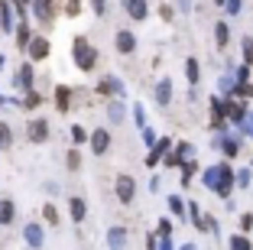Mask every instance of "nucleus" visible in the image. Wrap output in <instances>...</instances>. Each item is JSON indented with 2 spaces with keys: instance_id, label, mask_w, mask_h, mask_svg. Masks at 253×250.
Here are the masks:
<instances>
[{
  "instance_id": "nucleus-1",
  "label": "nucleus",
  "mask_w": 253,
  "mask_h": 250,
  "mask_svg": "<svg viewBox=\"0 0 253 250\" xmlns=\"http://www.w3.org/2000/svg\"><path fill=\"white\" fill-rule=\"evenodd\" d=\"M72 62H75V68H78V72H84V75L97 65V49L91 46L88 36H75L72 39Z\"/></svg>"
},
{
  "instance_id": "nucleus-2",
  "label": "nucleus",
  "mask_w": 253,
  "mask_h": 250,
  "mask_svg": "<svg viewBox=\"0 0 253 250\" xmlns=\"http://www.w3.org/2000/svg\"><path fill=\"white\" fill-rule=\"evenodd\" d=\"M114 195H117L120 205H133V199H136V179L126 176V172H120L117 182H114Z\"/></svg>"
},
{
  "instance_id": "nucleus-3",
  "label": "nucleus",
  "mask_w": 253,
  "mask_h": 250,
  "mask_svg": "<svg viewBox=\"0 0 253 250\" xmlns=\"http://www.w3.org/2000/svg\"><path fill=\"white\" fill-rule=\"evenodd\" d=\"M234 185H237V172H234L231 166H227V162H221V182H217L214 195H217V199H227V201H231Z\"/></svg>"
},
{
  "instance_id": "nucleus-4",
  "label": "nucleus",
  "mask_w": 253,
  "mask_h": 250,
  "mask_svg": "<svg viewBox=\"0 0 253 250\" xmlns=\"http://www.w3.org/2000/svg\"><path fill=\"white\" fill-rule=\"evenodd\" d=\"M211 143H214V147L221 150V153L227 156V159L240 156V137H237V133H217V137H214Z\"/></svg>"
},
{
  "instance_id": "nucleus-5",
  "label": "nucleus",
  "mask_w": 253,
  "mask_h": 250,
  "mask_svg": "<svg viewBox=\"0 0 253 250\" xmlns=\"http://www.w3.org/2000/svg\"><path fill=\"white\" fill-rule=\"evenodd\" d=\"M136 46H140V39H136L133 30H117V36H114V49H117L120 55H133Z\"/></svg>"
},
{
  "instance_id": "nucleus-6",
  "label": "nucleus",
  "mask_w": 253,
  "mask_h": 250,
  "mask_svg": "<svg viewBox=\"0 0 253 250\" xmlns=\"http://www.w3.org/2000/svg\"><path fill=\"white\" fill-rule=\"evenodd\" d=\"M33 13L42 26H52L55 23V0H33Z\"/></svg>"
},
{
  "instance_id": "nucleus-7",
  "label": "nucleus",
  "mask_w": 253,
  "mask_h": 250,
  "mask_svg": "<svg viewBox=\"0 0 253 250\" xmlns=\"http://www.w3.org/2000/svg\"><path fill=\"white\" fill-rule=\"evenodd\" d=\"M88 143H91V153L94 156H107V150H111V130L107 127H97Z\"/></svg>"
},
{
  "instance_id": "nucleus-8",
  "label": "nucleus",
  "mask_w": 253,
  "mask_h": 250,
  "mask_svg": "<svg viewBox=\"0 0 253 250\" xmlns=\"http://www.w3.org/2000/svg\"><path fill=\"white\" fill-rule=\"evenodd\" d=\"M23 241L30 244L33 250H39V247L45 244V231H42V224H39V221H30V224L23 228Z\"/></svg>"
},
{
  "instance_id": "nucleus-9",
  "label": "nucleus",
  "mask_w": 253,
  "mask_h": 250,
  "mask_svg": "<svg viewBox=\"0 0 253 250\" xmlns=\"http://www.w3.org/2000/svg\"><path fill=\"white\" fill-rule=\"evenodd\" d=\"M26 137H30V143H45L49 140V120H42V117L30 120L26 124Z\"/></svg>"
},
{
  "instance_id": "nucleus-10",
  "label": "nucleus",
  "mask_w": 253,
  "mask_h": 250,
  "mask_svg": "<svg viewBox=\"0 0 253 250\" xmlns=\"http://www.w3.org/2000/svg\"><path fill=\"white\" fill-rule=\"evenodd\" d=\"M26 52H30L33 62H45V59H49V52H52V46H49V39H45V36H33Z\"/></svg>"
},
{
  "instance_id": "nucleus-11",
  "label": "nucleus",
  "mask_w": 253,
  "mask_h": 250,
  "mask_svg": "<svg viewBox=\"0 0 253 250\" xmlns=\"http://www.w3.org/2000/svg\"><path fill=\"white\" fill-rule=\"evenodd\" d=\"M120 3H124L126 16H130L133 23H143L149 16V3H146V0H120Z\"/></svg>"
},
{
  "instance_id": "nucleus-12",
  "label": "nucleus",
  "mask_w": 253,
  "mask_h": 250,
  "mask_svg": "<svg viewBox=\"0 0 253 250\" xmlns=\"http://www.w3.org/2000/svg\"><path fill=\"white\" fill-rule=\"evenodd\" d=\"M247 114H250V110H247V101H240V98H227V120H231L234 127L244 124Z\"/></svg>"
},
{
  "instance_id": "nucleus-13",
  "label": "nucleus",
  "mask_w": 253,
  "mask_h": 250,
  "mask_svg": "<svg viewBox=\"0 0 253 250\" xmlns=\"http://www.w3.org/2000/svg\"><path fill=\"white\" fill-rule=\"evenodd\" d=\"M16 26H20V23L13 20V3H10V0H0V30L13 33Z\"/></svg>"
},
{
  "instance_id": "nucleus-14",
  "label": "nucleus",
  "mask_w": 253,
  "mask_h": 250,
  "mask_svg": "<svg viewBox=\"0 0 253 250\" xmlns=\"http://www.w3.org/2000/svg\"><path fill=\"white\" fill-rule=\"evenodd\" d=\"M153 98H156L159 107H169V104H172V78H159V81H156V91H153Z\"/></svg>"
},
{
  "instance_id": "nucleus-15",
  "label": "nucleus",
  "mask_w": 253,
  "mask_h": 250,
  "mask_svg": "<svg viewBox=\"0 0 253 250\" xmlns=\"http://www.w3.org/2000/svg\"><path fill=\"white\" fill-rule=\"evenodd\" d=\"M97 95H104V98H124V85H120V78L107 75V78L97 85Z\"/></svg>"
},
{
  "instance_id": "nucleus-16",
  "label": "nucleus",
  "mask_w": 253,
  "mask_h": 250,
  "mask_svg": "<svg viewBox=\"0 0 253 250\" xmlns=\"http://www.w3.org/2000/svg\"><path fill=\"white\" fill-rule=\"evenodd\" d=\"M166 153H172V140H169V137L156 140V147L149 150V156H146V166H156L159 159H166Z\"/></svg>"
},
{
  "instance_id": "nucleus-17",
  "label": "nucleus",
  "mask_w": 253,
  "mask_h": 250,
  "mask_svg": "<svg viewBox=\"0 0 253 250\" xmlns=\"http://www.w3.org/2000/svg\"><path fill=\"white\" fill-rule=\"evenodd\" d=\"M68 214H72L75 224H82V221L88 218V205H84L82 195H72V199H68Z\"/></svg>"
},
{
  "instance_id": "nucleus-18",
  "label": "nucleus",
  "mask_w": 253,
  "mask_h": 250,
  "mask_svg": "<svg viewBox=\"0 0 253 250\" xmlns=\"http://www.w3.org/2000/svg\"><path fill=\"white\" fill-rule=\"evenodd\" d=\"M107 247L111 250H126V228H120V224L107 228Z\"/></svg>"
},
{
  "instance_id": "nucleus-19",
  "label": "nucleus",
  "mask_w": 253,
  "mask_h": 250,
  "mask_svg": "<svg viewBox=\"0 0 253 250\" xmlns=\"http://www.w3.org/2000/svg\"><path fill=\"white\" fill-rule=\"evenodd\" d=\"M227 43H231V23L217 20L214 23V46H217V49H227Z\"/></svg>"
},
{
  "instance_id": "nucleus-20",
  "label": "nucleus",
  "mask_w": 253,
  "mask_h": 250,
  "mask_svg": "<svg viewBox=\"0 0 253 250\" xmlns=\"http://www.w3.org/2000/svg\"><path fill=\"white\" fill-rule=\"evenodd\" d=\"M72 95L75 91L68 88V85H55V107H59V114H65V110L72 107Z\"/></svg>"
},
{
  "instance_id": "nucleus-21",
  "label": "nucleus",
  "mask_w": 253,
  "mask_h": 250,
  "mask_svg": "<svg viewBox=\"0 0 253 250\" xmlns=\"http://www.w3.org/2000/svg\"><path fill=\"white\" fill-rule=\"evenodd\" d=\"M33 81H36V68H33V62H26V65L20 68V75H16V85L26 91H33Z\"/></svg>"
},
{
  "instance_id": "nucleus-22",
  "label": "nucleus",
  "mask_w": 253,
  "mask_h": 250,
  "mask_svg": "<svg viewBox=\"0 0 253 250\" xmlns=\"http://www.w3.org/2000/svg\"><path fill=\"white\" fill-rule=\"evenodd\" d=\"M201 182H205V189L214 192V189H217V182H221V162H217V166H208V169L201 172Z\"/></svg>"
},
{
  "instance_id": "nucleus-23",
  "label": "nucleus",
  "mask_w": 253,
  "mask_h": 250,
  "mask_svg": "<svg viewBox=\"0 0 253 250\" xmlns=\"http://www.w3.org/2000/svg\"><path fill=\"white\" fill-rule=\"evenodd\" d=\"M30 20H26V16H20V26H16V46H20V49H30Z\"/></svg>"
},
{
  "instance_id": "nucleus-24",
  "label": "nucleus",
  "mask_w": 253,
  "mask_h": 250,
  "mask_svg": "<svg viewBox=\"0 0 253 250\" xmlns=\"http://www.w3.org/2000/svg\"><path fill=\"white\" fill-rule=\"evenodd\" d=\"M42 221L49 224V228H59V224H62V214H59V208H55L52 201H45V205H42Z\"/></svg>"
},
{
  "instance_id": "nucleus-25",
  "label": "nucleus",
  "mask_w": 253,
  "mask_h": 250,
  "mask_svg": "<svg viewBox=\"0 0 253 250\" xmlns=\"http://www.w3.org/2000/svg\"><path fill=\"white\" fill-rule=\"evenodd\" d=\"M13 218H16L13 199H0V224H13Z\"/></svg>"
},
{
  "instance_id": "nucleus-26",
  "label": "nucleus",
  "mask_w": 253,
  "mask_h": 250,
  "mask_svg": "<svg viewBox=\"0 0 253 250\" xmlns=\"http://www.w3.org/2000/svg\"><path fill=\"white\" fill-rule=\"evenodd\" d=\"M185 78H188V85H198L201 81V65H198V59H185Z\"/></svg>"
},
{
  "instance_id": "nucleus-27",
  "label": "nucleus",
  "mask_w": 253,
  "mask_h": 250,
  "mask_svg": "<svg viewBox=\"0 0 253 250\" xmlns=\"http://www.w3.org/2000/svg\"><path fill=\"white\" fill-rule=\"evenodd\" d=\"M227 250H253V244L247 234H231L227 237Z\"/></svg>"
},
{
  "instance_id": "nucleus-28",
  "label": "nucleus",
  "mask_w": 253,
  "mask_h": 250,
  "mask_svg": "<svg viewBox=\"0 0 253 250\" xmlns=\"http://www.w3.org/2000/svg\"><path fill=\"white\" fill-rule=\"evenodd\" d=\"M195 172H198V162H195V159H188V162H182V179H179V182H182V185H185V189H188V185H192V182H195Z\"/></svg>"
},
{
  "instance_id": "nucleus-29",
  "label": "nucleus",
  "mask_w": 253,
  "mask_h": 250,
  "mask_svg": "<svg viewBox=\"0 0 253 250\" xmlns=\"http://www.w3.org/2000/svg\"><path fill=\"white\" fill-rule=\"evenodd\" d=\"M166 205H169V211L175 214V218H182V214H188V201H182L179 195H169V201H166Z\"/></svg>"
},
{
  "instance_id": "nucleus-30",
  "label": "nucleus",
  "mask_w": 253,
  "mask_h": 250,
  "mask_svg": "<svg viewBox=\"0 0 253 250\" xmlns=\"http://www.w3.org/2000/svg\"><path fill=\"white\" fill-rule=\"evenodd\" d=\"M124 101H111V107H107V117H111V124H120L124 120Z\"/></svg>"
},
{
  "instance_id": "nucleus-31",
  "label": "nucleus",
  "mask_w": 253,
  "mask_h": 250,
  "mask_svg": "<svg viewBox=\"0 0 253 250\" xmlns=\"http://www.w3.org/2000/svg\"><path fill=\"white\" fill-rule=\"evenodd\" d=\"M39 104H42V95H39L36 88H33V91H26V98H23V107H26V110H36Z\"/></svg>"
},
{
  "instance_id": "nucleus-32",
  "label": "nucleus",
  "mask_w": 253,
  "mask_h": 250,
  "mask_svg": "<svg viewBox=\"0 0 253 250\" xmlns=\"http://www.w3.org/2000/svg\"><path fill=\"white\" fill-rule=\"evenodd\" d=\"M10 143H13V130H10L7 120H0V150H7Z\"/></svg>"
},
{
  "instance_id": "nucleus-33",
  "label": "nucleus",
  "mask_w": 253,
  "mask_h": 250,
  "mask_svg": "<svg viewBox=\"0 0 253 250\" xmlns=\"http://www.w3.org/2000/svg\"><path fill=\"white\" fill-rule=\"evenodd\" d=\"M65 166H68V172H78V169H82V153H78V150H68Z\"/></svg>"
},
{
  "instance_id": "nucleus-34",
  "label": "nucleus",
  "mask_w": 253,
  "mask_h": 250,
  "mask_svg": "<svg viewBox=\"0 0 253 250\" xmlns=\"http://www.w3.org/2000/svg\"><path fill=\"white\" fill-rule=\"evenodd\" d=\"M175 153H179L182 156V159H195V147H192V143H185V140H182V143H175Z\"/></svg>"
},
{
  "instance_id": "nucleus-35",
  "label": "nucleus",
  "mask_w": 253,
  "mask_h": 250,
  "mask_svg": "<svg viewBox=\"0 0 253 250\" xmlns=\"http://www.w3.org/2000/svg\"><path fill=\"white\" fill-rule=\"evenodd\" d=\"M234 98H240V101H253V81L237 85V95H234Z\"/></svg>"
},
{
  "instance_id": "nucleus-36",
  "label": "nucleus",
  "mask_w": 253,
  "mask_h": 250,
  "mask_svg": "<svg viewBox=\"0 0 253 250\" xmlns=\"http://www.w3.org/2000/svg\"><path fill=\"white\" fill-rule=\"evenodd\" d=\"M240 46H244V62H247V65H253V36H244V39H240Z\"/></svg>"
},
{
  "instance_id": "nucleus-37",
  "label": "nucleus",
  "mask_w": 253,
  "mask_h": 250,
  "mask_svg": "<svg viewBox=\"0 0 253 250\" xmlns=\"http://www.w3.org/2000/svg\"><path fill=\"white\" fill-rule=\"evenodd\" d=\"M156 234H159V237H172V221H169V218H159Z\"/></svg>"
},
{
  "instance_id": "nucleus-38",
  "label": "nucleus",
  "mask_w": 253,
  "mask_h": 250,
  "mask_svg": "<svg viewBox=\"0 0 253 250\" xmlns=\"http://www.w3.org/2000/svg\"><path fill=\"white\" fill-rule=\"evenodd\" d=\"M250 182H253V169H240L237 172V185L240 189H250Z\"/></svg>"
},
{
  "instance_id": "nucleus-39",
  "label": "nucleus",
  "mask_w": 253,
  "mask_h": 250,
  "mask_svg": "<svg viewBox=\"0 0 253 250\" xmlns=\"http://www.w3.org/2000/svg\"><path fill=\"white\" fill-rule=\"evenodd\" d=\"M250 228H253V211H244L240 214V234H250Z\"/></svg>"
},
{
  "instance_id": "nucleus-40",
  "label": "nucleus",
  "mask_w": 253,
  "mask_h": 250,
  "mask_svg": "<svg viewBox=\"0 0 253 250\" xmlns=\"http://www.w3.org/2000/svg\"><path fill=\"white\" fill-rule=\"evenodd\" d=\"M159 20H166V23H172L175 20V10L169 7V3H159Z\"/></svg>"
},
{
  "instance_id": "nucleus-41",
  "label": "nucleus",
  "mask_w": 253,
  "mask_h": 250,
  "mask_svg": "<svg viewBox=\"0 0 253 250\" xmlns=\"http://www.w3.org/2000/svg\"><path fill=\"white\" fill-rule=\"evenodd\" d=\"M72 140H75V143H84V140H91V137L84 133V127H78V124H75V127H72Z\"/></svg>"
},
{
  "instance_id": "nucleus-42",
  "label": "nucleus",
  "mask_w": 253,
  "mask_h": 250,
  "mask_svg": "<svg viewBox=\"0 0 253 250\" xmlns=\"http://www.w3.org/2000/svg\"><path fill=\"white\" fill-rule=\"evenodd\" d=\"M65 13L68 16H78V13H82V0H68V3H65Z\"/></svg>"
},
{
  "instance_id": "nucleus-43",
  "label": "nucleus",
  "mask_w": 253,
  "mask_h": 250,
  "mask_svg": "<svg viewBox=\"0 0 253 250\" xmlns=\"http://www.w3.org/2000/svg\"><path fill=\"white\" fill-rule=\"evenodd\" d=\"M250 68H253V65H247V62H244V65H240L237 72H234V75H237V81H240V85H244V81H250Z\"/></svg>"
},
{
  "instance_id": "nucleus-44",
  "label": "nucleus",
  "mask_w": 253,
  "mask_h": 250,
  "mask_svg": "<svg viewBox=\"0 0 253 250\" xmlns=\"http://www.w3.org/2000/svg\"><path fill=\"white\" fill-rule=\"evenodd\" d=\"M91 10H94L97 16H104L107 13V0H91Z\"/></svg>"
},
{
  "instance_id": "nucleus-45",
  "label": "nucleus",
  "mask_w": 253,
  "mask_h": 250,
  "mask_svg": "<svg viewBox=\"0 0 253 250\" xmlns=\"http://www.w3.org/2000/svg\"><path fill=\"white\" fill-rule=\"evenodd\" d=\"M240 130H244L247 137H253V110H250V114L244 117V124H240Z\"/></svg>"
},
{
  "instance_id": "nucleus-46",
  "label": "nucleus",
  "mask_w": 253,
  "mask_h": 250,
  "mask_svg": "<svg viewBox=\"0 0 253 250\" xmlns=\"http://www.w3.org/2000/svg\"><path fill=\"white\" fill-rule=\"evenodd\" d=\"M240 7H244V0H227V13H231V16H237Z\"/></svg>"
},
{
  "instance_id": "nucleus-47",
  "label": "nucleus",
  "mask_w": 253,
  "mask_h": 250,
  "mask_svg": "<svg viewBox=\"0 0 253 250\" xmlns=\"http://www.w3.org/2000/svg\"><path fill=\"white\" fill-rule=\"evenodd\" d=\"M143 140H146V143H149V147H156V133L149 130V127H143Z\"/></svg>"
},
{
  "instance_id": "nucleus-48",
  "label": "nucleus",
  "mask_w": 253,
  "mask_h": 250,
  "mask_svg": "<svg viewBox=\"0 0 253 250\" xmlns=\"http://www.w3.org/2000/svg\"><path fill=\"white\" fill-rule=\"evenodd\" d=\"M16 7H20V13L26 16V7H33V0H16Z\"/></svg>"
},
{
  "instance_id": "nucleus-49",
  "label": "nucleus",
  "mask_w": 253,
  "mask_h": 250,
  "mask_svg": "<svg viewBox=\"0 0 253 250\" xmlns=\"http://www.w3.org/2000/svg\"><path fill=\"white\" fill-rule=\"evenodd\" d=\"M159 250H175V247H172V237H163V244H159Z\"/></svg>"
},
{
  "instance_id": "nucleus-50",
  "label": "nucleus",
  "mask_w": 253,
  "mask_h": 250,
  "mask_svg": "<svg viewBox=\"0 0 253 250\" xmlns=\"http://www.w3.org/2000/svg\"><path fill=\"white\" fill-rule=\"evenodd\" d=\"M179 10H182V13H188V10H192V0H179Z\"/></svg>"
},
{
  "instance_id": "nucleus-51",
  "label": "nucleus",
  "mask_w": 253,
  "mask_h": 250,
  "mask_svg": "<svg viewBox=\"0 0 253 250\" xmlns=\"http://www.w3.org/2000/svg\"><path fill=\"white\" fill-rule=\"evenodd\" d=\"M179 250H198V247H195V244H182Z\"/></svg>"
},
{
  "instance_id": "nucleus-52",
  "label": "nucleus",
  "mask_w": 253,
  "mask_h": 250,
  "mask_svg": "<svg viewBox=\"0 0 253 250\" xmlns=\"http://www.w3.org/2000/svg\"><path fill=\"white\" fill-rule=\"evenodd\" d=\"M214 7H227V0H214Z\"/></svg>"
},
{
  "instance_id": "nucleus-53",
  "label": "nucleus",
  "mask_w": 253,
  "mask_h": 250,
  "mask_svg": "<svg viewBox=\"0 0 253 250\" xmlns=\"http://www.w3.org/2000/svg\"><path fill=\"white\" fill-rule=\"evenodd\" d=\"M0 104H3V98H0Z\"/></svg>"
}]
</instances>
